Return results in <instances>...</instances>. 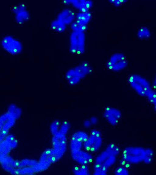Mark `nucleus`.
<instances>
[{"instance_id":"1","label":"nucleus","mask_w":156,"mask_h":175,"mask_svg":"<svg viewBox=\"0 0 156 175\" xmlns=\"http://www.w3.org/2000/svg\"><path fill=\"white\" fill-rule=\"evenodd\" d=\"M69 50L79 54L84 51L85 37L83 32H73L70 36Z\"/></svg>"},{"instance_id":"2","label":"nucleus","mask_w":156,"mask_h":175,"mask_svg":"<svg viewBox=\"0 0 156 175\" xmlns=\"http://www.w3.org/2000/svg\"><path fill=\"white\" fill-rule=\"evenodd\" d=\"M1 44L5 50L12 54L19 53L22 49L21 43L10 36H7L4 38L2 41Z\"/></svg>"},{"instance_id":"3","label":"nucleus","mask_w":156,"mask_h":175,"mask_svg":"<svg viewBox=\"0 0 156 175\" xmlns=\"http://www.w3.org/2000/svg\"><path fill=\"white\" fill-rule=\"evenodd\" d=\"M129 81L132 87L141 95L147 96L151 91L148 83L141 77L132 76Z\"/></svg>"},{"instance_id":"4","label":"nucleus","mask_w":156,"mask_h":175,"mask_svg":"<svg viewBox=\"0 0 156 175\" xmlns=\"http://www.w3.org/2000/svg\"><path fill=\"white\" fill-rule=\"evenodd\" d=\"M12 11L15 15L16 22L19 24L23 23L29 18V14L23 4H20L14 7Z\"/></svg>"},{"instance_id":"5","label":"nucleus","mask_w":156,"mask_h":175,"mask_svg":"<svg viewBox=\"0 0 156 175\" xmlns=\"http://www.w3.org/2000/svg\"><path fill=\"white\" fill-rule=\"evenodd\" d=\"M75 18V15L73 12L70 9H66L58 14L57 19L66 25L72 23Z\"/></svg>"},{"instance_id":"6","label":"nucleus","mask_w":156,"mask_h":175,"mask_svg":"<svg viewBox=\"0 0 156 175\" xmlns=\"http://www.w3.org/2000/svg\"><path fill=\"white\" fill-rule=\"evenodd\" d=\"M76 22L81 25H86L90 19L91 14L88 12H80L76 15Z\"/></svg>"},{"instance_id":"7","label":"nucleus","mask_w":156,"mask_h":175,"mask_svg":"<svg viewBox=\"0 0 156 175\" xmlns=\"http://www.w3.org/2000/svg\"><path fill=\"white\" fill-rule=\"evenodd\" d=\"M84 0H70V4H71L75 8L79 9L81 12H88V10L85 6Z\"/></svg>"},{"instance_id":"8","label":"nucleus","mask_w":156,"mask_h":175,"mask_svg":"<svg viewBox=\"0 0 156 175\" xmlns=\"http://www.w3.org/2000/svg\"><path fill=\"white\" fill-rule=\"evenodd\" d=\"M52 29L58 32H62L66 29V25L58 19L53 21L51 25Z\"/></svg>"},{"instance_id":"9","label":"nucleus","mask_w":156,"mask_h":175,"mask_svg":"<svg viewBox=\"0 0 156 175\" xmlns=\"http://www.w3.org/2000/svg\"><path fill=\"white\" fill-rule=\"evenodd\" d=\"M106 151L110 154L114 156L117 155L120 153V149L119 147L113 143H111L108 145Z\"/></svg>"},{"instance_id":"10","label":"nucleus","mask_w":156,"mask_h":175,"mask_svg":"<svg viewBox=\"0 0 156 175\" xmlns=\"http://www.w3.org/2000/svg\"><path fill=\"white\" fill-rule=\"evenodd\" d=\"M73 32H83L87 29L86 25L79 24L76 22L73 23L71 26Z\"/></svg>"},{"instance_id":"11","label":"nucleus","mask_w":156,"mask_h":175,"mask_svg":"<svg viewBox=\"0 0 156 175\" xmlns=\"http://www.w3.org/2000/svg\"><path fill=\"white\" fill-rule=\"evenodd\" d=\"M114 173L118 175H126L129 174V172L126 168L123 166H119L115 169Z\"/></svg>"},{"instance_id":"12","label":"nucleus","mask_w":156,"mask_h":175,"mask_svg":"<svg viewBox=\"0 0 156 175\" xmlns=\"http://www.w3.org/2000/svg\"><path fill=\"white\" fill-rule=\"evenodd\" d=\"M145 151V154L143 160L145 163H149L151 161L153 153L151 149H146Z\"/></svg>"},{"instance_id":"13","label":"nucleus","mask_w":156,"mask_h":175,"mask_svg":"<svg viewBox=\"0 0 156 175\" xmlns=\"http://www.w3.org/2000/svg\"><path fill=\"white\" fill-rule=\"evenodd\" d=\"M148 98L149 99L150 101L154 104V102H155V94L154 93L153 91H151L147 95Z\"/></svg>"},{"instance_id":"14","label":"nucleus","mask_w":156,"mask_h":175,"mask_svg":"<svg viewBox=\"0 0 156 175\" xmlns=\"http://www.w3.org/2000/svg\"><path fill=\"white\" fill-rule=\"evenodd\" d=\"M120 163L123 167L126 169L130 167V165L129 163L124 159L121 160Z\"/></svg>"},{"instance_id":"15","label":"nucleus","mask_w":156,"mask_h":175,"mask_svg":"<svg viewBox=\"0 0 156 175\" xmlns=\"http://www.w3.org/2000/svg\"><path fill=\"white\" fill-rule=\"evenodd\" d=\"M91 134L92 135L95 136H101V133L99 130H93L91 131Z\"/></svg>"},{"instance_id":"16","label":"nucleus","mask_w":156,"mask_h":175,"mask_svg":"<svg viewBox=\"0 0 156 175\" xmlns=\"http://www.w3.org/2000/svg\"><path fill=\"white\" fill-rule=\"evenodd\" d=\"M92 5L93 3L90 0H85V6L88 9L91 8Z\"/></svg>"},{"instance_id":"17","label":"nucleus","mask_w":156,"mask_h":175,"mask_svg":"<svg viewBox=\"0 0 156 175\" xmlns=\"http://www.w3.org/2000/svg\"><path fill=\"white\" fill-rule=\"evenodd\" d=\"M109 1L111 3L114 4L116 6H119L122 4L119 0H110Z\"/></svg>"},{"instance_id":"18","label":"nucleus","mask_w":156,"mask_h":175,"mask_svg":"<svg viewBox=\"0 0 156 175\" xmlns=\"http://www.w3.org/2000/svg\"><path fill=\"white\" fill-rule=\"evenodd\" d=\"M120 3L121 4L127 2L126 0H119Z\"/></svg>"},{"instance_id":"19","label":"nucleus","mask_w":156,"mask_h":175,"mask_svg":"<svg viewBox=\"0 0 156 175\" xmlns=\"http://www.w3.org/2000/svg\"><path fill=\"white\" fill-rule=\"evenodd\" d=\"M81 168L83 169V170H85L87 169V167L85 165H83L82 166H81Z\"/></svg>"},{"instance_id":"20","label":"nucleus","mask_w":156,"mask_h":175,"mask_svg":"<svg viewBox=\"0 0 156 175\" xmlns=\"http://www.w3.org/2000/svg\"><path fill=\"white\" fill-rule=\"evenodd\" d=\"M7 132L6 130H4L2 131V133L3 134H5L7 133Z\"/></svg>"},{"instance_id":"21","label":"nucleus","mask_w":156,"mask_h":175,"mask_svg":"<svg viewBox=\"0 0 156 175\" xmlns=\"http://www.w3.org/2000/svg\"><path fill=\"white\" fill-rule=\"evenodd\" d=\"M15 164L16 166H18L20 165V163L19 162H16L15 163Z\"/></svg>"},{"instance_id":"22","label":"nucleus","mask_w":156,"mask_h":175,"mask_svg":"<svg viewBox=\"0 0 156 175\" xmlns=\"http://www.w3.org/2000/svg\"><path fill=\"white\" fill-rule=\"evenodd\" d=\"M74 169L76 171H78L79 170V168L77 166H76L75 167Z\"/></svg>"},{"instance_id":"23","label":"nucleus","mask_w":156,"mask_h":175,"mask_svg":"<svg viewBox=\"0 0 156 175\" xmlns=\"http://www.w3.org/2000/svg\"><path fill=\"white\" fill-rule=\"evenodd\" d=\"M14 139V138L13 137H11L10 138V139L12 141L13 140V139Z\"/></svg>"},{"instance_id":"24","label":"nucleus","mask_w":156,"mask_h":175,"mask_svg":"<svg viewBox=\"0 0 156 175\" xmlns=\"http://www.w3.org/2000/svg\"><path fill=\"white\" fill-rule=\"evenodd\" d=\"M15 173H16V174H18L19 173V172L17 171H15Z\"/></svg>"},{"instance_id":"25","label":"nucleus","mask_w":156,"mask_h":175,"mask_svg":"<svg viewBox=\"0 0 156 175\" xmlns=\"http://www.w3.org/2000/svg\"><path fill=\"white\" fill-rule=\"evenodd\" d=\"M56 125H59V122H57L56 123Z\"/></svg>"},{"instance_id":"26","label":"nucleus","mask_w":156,"mask_h":175,"mask_svg":"<svg viewBox=\"0 0 156 175\" xmlns=\"http://www.w3.org/2000/svg\"><path fill=\"white\" fill-rule=\"evenodd\" d=\"M15 142L16 143V142H17V141L16 140H15Z\"/></svg>"}]
</instances>
